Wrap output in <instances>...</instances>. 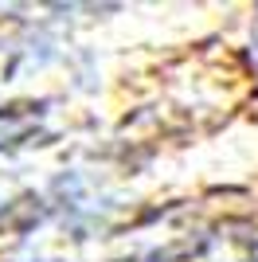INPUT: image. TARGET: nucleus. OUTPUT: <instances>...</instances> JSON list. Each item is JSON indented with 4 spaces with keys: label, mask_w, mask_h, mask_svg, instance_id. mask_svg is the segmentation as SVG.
I'll return each mask as SVG.
<instances>
[{
    "label": "nucleus",
    "mask_w": 258,
    "mask_h": 262,
    "mask_svg": "<svg viewBox=\"0 0 258 262\" xmlns=\"http://www.w3.org/2000/svg\"><path fill=\"white\" fill-rule=\"evenodd\" d=\"M121 4H0V106L71 102L86 110L114 82L110 43L90 28L121 16Z\"/></svg>",
    "instance_id": "f257e3e1"
},
{
    "label": "nucleus",
    "mask_w": 258,
    "mask_h": 262,
    "mask_svg": "<svg viewBox=\"0 0 258 262\" xmlns=\"http://www.w3.org/2000/svg\"><path fill=\"white\" fill-rule=\"evenodd\" d=\"M184 262H258V215L227 208L196 235Z\"/></svg>",
    "instance_id": "7ed1b4c3"
},
{
    "label": "nucleus",
    "mask_w": 258,
    "mask_h": 262,
    "mask_svg": "<svg viewBox=\"0 0 258 262\" xmlns=\"http://www.w3.org/2000/svg\"><path fill=\"white\" fill-rule=\"evenodd\" d=\"M86 110L71 102H20L0 106V157H16L28 149H47L86 129Z\"/></svg>",
    "instance_id": "f03ea898"
}]
</instances>
